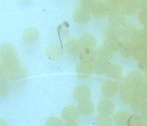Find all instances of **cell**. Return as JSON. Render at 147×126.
<instances>
[{"label":"cell","instance_id":"cell-17","mask_svg":"<svg viewBox=\"0 0 147 126\" xmlns=\"http://www.w3.org/2000/svg\"><path fill=\"white\" fill-rule=\"evenodd\" d=\"M146 103L144 98L136 96L130 103V107L135 112H142Z\"/></svg>","mask_w":147,"mask_h":126},{"label":"cell","instance_id":"cell-7","mask_svg":"<svg viewBox=\"0 0 147 126\" xmlns=\"http://www.w3.org/2000/svg\"><path fill=\"white\" fill-rule=\"evenodd\" d=\"M80 42L83 50H93L96 44L95 37L90 33L84 34L81 37Z\"/></svg>","mask_w":147,"mask_h":126},{"label":"cell","instance_id":"cell-1","mask_svg":"<svg viewBox=\"0 0 147 126\" xmlns=\"http://www.w3.org/2000/svg\"><path fill=\"white\" fill-rule=\"evenodd\" d=\"M118 85L121 98L125 103L130 104L136 97L134 90L127 85L126 80L125 82L122 81Z\"/></svg>","mask_w":147,"mask_h":126},{"label":"cell","instance_id":"cell-18","mask_svg":"<svg viewBox=\"0 0 147 126\" xmlns=\"http://www.w3.org/2000/svg\"><path fill=\"white\" fill-rule=\"evenodd\" d=\"M95 54L97 59L107 61L111 59L113 55V53L104 46L100 47L97 49L95 52Z\"/></svg>","mask_w":147,"mask_h":126},{"label":"cell","instance_id":"cell-10","mask_svg":"<svg viewBox=\"0 0 147 126\" xmlns=\"http://www.w3.org/2000/svg\"><path fill=\"white\" fill-rule=\"evenodd\" d=\"M90 11L81 7L75 11L73 15L74 21L79 24H84L90 19Z\"/></svg>","mask_w":147,"mask_h":126},{"label":"cell","instance_id":"cell-15","mask_svg":"<svg viewBox=\"0 0 147 126\" xmlns=\"http://www.w3.org/2000/svg\"><path fill=\"white\" fill-rule=\"evenodd\" d=\"M106 6L102 3H97L93 6L92 11L94 16L98 18L105 17L108 12Z\"/></svg>","mask_w":147,"mask_h":126},{"label":"cell","instance_id":"cell-20","mask_svg":"<svg viewBox=\"0 0 147 126\" xmlns=\"http://www.w3.org/2000/svg\"><path fill=\"white\" fill-rule=\"evenodd\" d=\"M80 58L83 61L92 63L96 57L95 52L93 50H83L80 54Z\"/></svg>","mask_w":147,"mask_h":126},{"label":"cell","instance_id":"cell-27","mask_svg":"<svg viewBox=\"0 0 147 126\" xmlns=\"http://www.w3.org/2000/svg\"><path fill=\"white\" fill-rule=\"evenodd\" d=\"M45 126H63L62 121L55 117H51L45 122Z\"/></svg>","mask_w":147,"mask_h":126},{"label":"cell","instance_id":"cell-16","mask_svg":"<svg viewBox=\"0 0 147 126\" xmlns=\"http://www.w3.org/2000/svg\"><path fill=\"white\" fill-rule=\"evenodd\" d=\"M129 119L128 113L124 111L116 113L113 118L114 123L117 126H125L128 124Z\"/></svg>","mask_w":147,"mask_h":126},{"label":"cell","instance_id":"cell-2","mask_svg":"<svg viewBox=\"0 0 147 126\" xmlns=\"http://www.w3.org/2000/svg\"><path fill=\"white\" fill-rule=\"evenodd\" d=\"M119 90L118 83L114 81L108 80L105 81L101 87L103 95L107 98H112L116 95Z\"/></svg>","mask_w":147,"mask_h":126},{"label":"cell","instance_id":"cell-13","mask_svg":"<svg viewBox=\"0 0 147 126\" xmlns=\"http://www.w3.org/2000/svg\"><path fill=\"white\" fill-rule=\"evenodd\" d=\"M106 73L107 76L110 78L114 79H119L122 75V68L119 65L117 64H109Z\"/></svg>","mask_w":147,"mask_h":126},{"label":"cell","instance_id":"cell-29","mask_svg":"<svg viewBox=\"0 0 147 126\" xmlns=\"http://www.w3.org/2000/svg\"><path fill=\"white\" fill-rule=\"evenodd\" d=\"M142 113L144 117H147V103L145 105Z\"/></svg>","mask_w":147,"mask_h":126},{"label":"cell","instance_id":"cell-21","mask_svg":"<svg viewBox=\"0 0 147 126\" xmlns=\"http://www.w3.org/2000/svg\"><path fill=\"white\" fill-rule=\"evenodd\" d=\"M119 49L122 56L126 57H131L134 52L132 46L124 43L119 44Z\"/></svg>","mask_w":147,"mask_h":126},{"label":"cell","instance_id":"cell-8","mask_svg":"<svg viewBox=\"0 0 147 126\" xmlns=\"http://www.w3.org/2000/svg\"><path fill=\"white\" fill-rule=\"evenodd\" d=\"M67 53L71 56H76L80 54L83 50L80 41L75 39L68 41L65 46Z\"/></svg>","mask_w":147,"mask_h":126},{"label":"cell","instance_id":"cell-3","mask_svg":"<svg viewBox=\"0 0 147 126\" xmlns=\"http://www.w3.org/2000/svg\"><path fill=\"white\" fill-rule=\"evenodd\" d=\"M79 113L75 106L69 105L64 107L61 113L63 119L67 123H74L78 119Z\"/></svg>","mask_w":147,"mask_h":126},{"label":"cell","instance_id":"cell-6","mask_svg":"<svg viewBox=\"0 0 147 126\" xmlns=\"http://www.w3.org/2000/svg\"><path fill=\"white\" fill-rule=\"evenodd\" d=\"M76 71L80 77L86 78L89 76L94 71L92 63L82 61L77 65Z\"/></svg>","mask_w":147,"mask_h":126},{"label":"cell","instance_id":"cell-12","mask_svg":"<svg viewBox=\"0 0 147 126\" xmlns=\"http://www.w3.org/2000/svg\"><path fill=\"white\" fill-rule=\"evenodd\" d=\"M40 33L38 30L34 27L27 28L23 34V38L27 43H32L35 42L39 38Z\"/></svg>","mask_w":147,"mask_h":126},{"label":"cell","instance_id":"cell-9","mask_svg":"<svg viewBox=\"0 0 147 126\" xmlns=\"http://www.w3.org/2000/svg\"><path fill=\"white\" fill-rule=\"evenodd\" d=\"M143 75L137 71H134L129 73L126 79L127 85L133 89L137 86L143 82Z\"/></svg>","mask_w":147,"mask_h":126},{"label":"cell","instance_id":"cell-5","mask_svg":"<svg viewBox=\"0 0 147 126\" xmlns=\"http://www.w3.org/2000/svg\"><path fill=\"white\" fill-rule=\"evenodd\" d=\"M114 109L113 103L108 99L100 100L97 105L98 112L100 115L104 116L109 117L113 114Z\"/></svg>","mask_w":147,"mask_h":126},{"label":"cell","instance_id":"cell-19","mask_svg":"<svg viewBox=\"0 0 147 126\" xmlns=\"http://www.w3.org/2000/svg\"><path fill=\"white\" fill-rule=\"evenodd\" d=\"M60 50L56 44H51L47 49V54L49 57L53 59H59L60 55Z\"/></svg>","mask_w":147,"mask_h":126},{"label":"cell","instance_id":"cell-24","mask_svg":"<svg viewBox=\"0 0 147 126\" xmlns=\"http://www.w3.org/2000/svg\"><path fill=\"white\" fill-rule=\"evenodd\" d=\"M96 124V126H112L113 122L109 117L100 115L97 118Z\"/></svg>","mask_w":147,"mask_h":126},{"label":"cell","instance_id":"cell-11","mask_svg":"<svg viewBox=\"0 0 147 126\" xmlns=\"http://www.w3.org/2000/svg\"><path fill=\"white\" fill-rule=\"evenodd\" d=\"M79 113L84 117H88L93 113L95 106L93 102L89 100L80 102L78 108Z\"/></svg>","mask_w":147,"mask_h":126},{"label":"cell","instance_id":"cell-23","mask_svg":"<svg viewBox=\"0 0 147 126\" xmlns=\"http://www.w3.org/2000/svg\"><path fill=\"white\" fill-rule=\"evenodd\" d=\"M119 45L116 39L113 38H110L105 40L104 46L113 53L119 49Z\"/></svg>","mask_w":147,"mask_h":126},{"label":"cell","instance_id":"cell-31","mask_svg":"<svg viewBox=\"0 0 147 126\" xmlns=\"http://www.w3.org/2000/svg\"><path fill=\"white\" fill-rule=\"evenodd\" d=\"M144 78L145 83L147 84V72H146L145 76Z\"/></svg>","mask_w":147,"mask_h":126},{"label":"cell","instance_id":"cell-14","mask_svg":"<svg viewBox=\"0 0 147 126\" xmlns=\"http://www.w3.org/2000/svg\"><path fill=\"white\" fill-rule=\"evenodd\" d=\"M107 61L102 59H97L93 63L94 71L98 75L106 73L108 66Z\"/></svg>","mask_w":147,"mask_h":126},{"label":"cell","instance_id":"cell-22","mask_svg":"<svg viewBox=\"0 0 147 126\" xmlns=\"http://www.w3.org/2000/svg\"><path fill=\"white\" fill-rule=\"evenodd\" d=\"M136 96L144 98L147 96V84L142 82L134 89Z\"/></svg>","mask_w":147,"mask_h":126},{"label":"cell","instance_id":"cell-28","mask_svg":"<svg viewBox=\"0 0 147 126\" xmlns=\"http://www.w3.org/2000/svg\"><path fill=\"white\" fill-rule=\"evenodd\" d=\"M139 67L143 71L147 72V58L140 61L139 63Z\"/></svg>","mask_w":147,"mask_h":126},{"label":"cell","instance_id":"cell-4","mask_svg":"<svg viewBox=\"0 0 147 126\" xmlns=\"http://www.w3.org/2000/svg\"><path fill=\"white\" fill-rule=\"evenodd\" d=\"M91 95L90 90L86 85L78 86L75 88L73 92V96L74 98L80 103L89 100Z\"/></svg>","mask_w":147,"mask_h":126},{"label":"cell","instance_id":"cell-25","mask_svg":"<svg viewBox=\"0 0 147 126\" xmlns=\"http://www.w3.org/2000/svg\"><path fill=\"white\" fill-rule=\"evenodd\" d=\"M135 57L137 60H141L147 58V49L144 48H139L134 51Z\"/></svg>","mask_w":147,"mask_h":126},{"label":"cell","instance_id":"cell-26","mask_svg":"<svg viewBox=\"0 0 147 126\" xmlns=\"http://www.w3.org/2000/svg\"><path fill=\"white\" fill-rule=\"evenodd\" d=\"M142 118L140 116L135 115L129 118L128 122V126H141Z\"/></svg>","mask_w":147,"mask_h":126},{"label":"cell","instance_id":"cell-30","mask_svg":"<svg viewBox=\"0 0 147 126\" xmlns=\"http://www.w3.org/2000/svg\"><path fill=\"white\" fill-rule=\"evenodd\" d=\"M64 126H79V125L75 123H65Z\"/></svg>","mask_w":147,"mask_h":126}]
</instances>
